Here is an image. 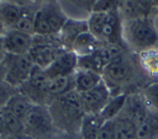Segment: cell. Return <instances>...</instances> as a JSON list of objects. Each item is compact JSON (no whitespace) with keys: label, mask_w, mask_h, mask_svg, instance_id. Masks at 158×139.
<instances>
[{"label":"cell","mask_w":158,"mask_h":139,"mask_svg":"<svg viewBox=\"0 0 158 139\" xmlns=\"http://www.w3.org/2000/svg\"><path fill=\"white\" fill-rule=\"evenodd\" d=\"M51 117L58 133L79 134L85 111L81 105L80 93L75 90L56 97L48 105Z\"/></svg>","instance_id":"1"},{"label":"cell","mask_w":158,"mask_h":139,"mask_svg":"<svg viewBox=\"0 0 158 139\" xmlns=\"http://www.w3.org/2000/svg\"><path fill=\"white\" fill-rule=\"evenodd\" d=\"M123 41L127 48L144 53L158 44V31L148 17L123 21Z\"/></svg>","instance_id":"2"},{"label":"cell","mask_w":158,"mask_h":139,"mask_svg":"<svg viewBox=\"0 0 158 139\" xmlns=\"http://www.w3.org/2000/svg\"><path fill=\"white\" fill-rule=\"evenodd\" d=\"M67 20L68 16L59 1L43 2L35 12V34L58 36Z\"/></svg>","instance_id":"3"},{"label":"cell","mask_w":158,"mask_h":139,"mask_svg":"<svg viewBox=\"0 0 158 139\" xmlns=\"http://www.w3.org/2000/svg\"><path fill=\"white\" fill-rule=\"evenodd\" d=\"M57 134L48 106L33 105L23 121V135L30 139H53Z\"/></svg>","instance_id":"4"},{"label":"cell","mask_w":158,"mask_h":139,"mask_svg":"<svg viewBox=\"0 0 158 139\" xmlns=\"http://www.w3.org/2000/svg\"><path fill=\"white\" fill-rule=\"evenodd\" d=\"M65 50L69 49L64 47L59 36L35 34L28 55L36 66L46 69Z\"/></svg>","instance_id":"5"},{"label":"cell","mask_w":158,"mask_h":139,"mask_svg":"<svg viewBox=\"0 0 158 139\" xmlns=\"http://www.w3.org/2000/svg\"><path fill=\"white\" fill-rule=\"evenodd\" d=\"M135 75V64H132L131 59L123 52L116 55L102 71V79L109 86L110 91H112L114 87L116 90H121L123 86L131 84Z\"/></svg>","instance_id":"6"},{"label":"cell","mask_w":158,"mask_h":139,"mask_svg":"<svg viewBox=\"0 0 158 139\" xmlns=\"http://www.w3.org/2000/svg\"><path fill=\"white\" fill-rule=\"evenodd\" d=\"M49 76L46 70L40 66H33L27 80L19 87V91L30 98L35 105L48 106L49 105Z\"/></svg>","instance_id":"7"},{"label":"cell","mask_w":158,"mask_h":139,"mask_svg":"<svg viewBox=\"0 0 158 139\" xmlns=\"http://www.w3.org/2000/svg\"><path fill=\"white\" fill-rule=\"evenodd\" d=\"M4 64L6 69L5 81L14 87H20L30 76L35 64L28 54L25 55H16L9 54L4 57Z\"/></svg>","instance_id":"8"},{"label":"cell","mask_w":158,"mask_h":139,"mask_svg":"<svg viewBox=\"0 0 158 139\" xmlns=\"http://www.w3.org/2000/svg\"><path fill=\"white\" fill-rule=\"evenodd\" d=\"M111 97V91L102 80L94 89L81 92L80 100L85 113H100Z\"/></svg>","instance_id":"9"},{"label":"cell","mask_w":158,"mask_h":139,"mask_svg":"<svg viewBox=\"0 0 158 139\" xmlns=\"http://www.w3.org/2000/svg\"><path fill=\"white\" fill-rule=\"evenodd\" d=\"M2 41H4V48L6 53L25 55V54H28L32 47L33 36L21 32L16 28H10L5 31L2 36Z\"/></svg>","instance_id":"10"},{"label":"cell","mask_w":158,"mask_h":139,"mask_svg":"<svg viewBox=\"0 0 158 139\" xmlns=\"http://www.w3.org/2000/svg\"><path fill=\"white\" fill-rule=\"evenodd\" d=\"M102 42L121 48L126 47L123 41V20L120 11L107 12L102 31Z\"/></svg>","instance_id":"11"},{"label":"cell","mask_w":158,"mask_h":139,"mask_svg":"<svg viewBox=\"0 0 158 139\" xmlns=\"http://www.w3.org/2000/svg\"><path fill=\"white\" fill-rule=\"evenodd\" d=\"M77 69H78V55L73 50H65L44 70L49 76V79H53L58 76L74 75Z\"/></svg>","instance_id":"12"},{"label":"cell","mask_w":158,"mask_h":139,"mask_svg":"<svg viewBox=\"0 0 158 139\" xmlns=\"http://www.w3.org/2000/svg\"><path fill=\"white\" fill-rule=\"evenodd\" d=\"M149 109L151 108H149L146 98L143 97L142 92H132V93L127 95V100H126L125 107L121 113H123L127 117H130L131 119H133L138 125L144 119V117L147 116Z\"/></svg>","instance_id":"13"},{"label":"cell","mask_w":158,"mask_h":139,"mask_svg":"<svg viewBox=\"0 0 158 139\" xmlns=\"http://www.w3.org/2000/svg\"><path fill=\"white\" fill-rule=\"evenodd\" d=\"M88 31V23L86 20L83 18H72L68 17V20L65 21L60 33L58 34L62 43L64 44V47L67 49H72V44L74 43L75 38L81 34L83 32Z\"/></svg>","instance_id":"14"},{"label":"cell","mask_w":158,"mask_h":139,"mask_svg":"<svg viewBox=\"0 0 158 139\" xmlns=\"http://www.w3.org/2000/svg\"><path fill=\"white\" fill-rule=\"evenodd\" d=\"M26 6H20L7 1H0V22L6 30L15 28L17 22L21 20Z\"/></svg>","instance_id":"15"},{"label":"cell","mask_w":158,"mask_h":139,"mask_svg":"<svg viewBox=\"0 0 158 139\" xmlns=\"http://www.w3.org/2000/svg\"><path fill=\"white\" fill-rule=\"evenodd\" d=\"M102 80V75L93 70L77 69V71L74 73V86L75 91H78L79 93L94 89Z\"/></svg>","instance_id":"16"},{"label":"cell","mask_w":158,"mask_h":139,"mask_svg":"<svg viewBox=\"0 0 158 139\" xmlns=\"http://www.w3.org/2000/svg\"><path fill=\"white\" fill-rule=\"evenodd\" d=\"M102 43L104 42L99 41L95 36H93L89 31H86L75 38L74 43L72 44L70 50H73L78 57L88 55V54H91L93 52H95L100 46H102Z\"/></svg>","instance_id":"17"},{"label":"cell","mask_w":158,"mask_h":139,"mask_svg":"<svg viewBox=\"0 0 158 139\" xmlns=\"http://www.w3.org/2000/svg\"><path fill=\"white\" fill-rule=\"evenodd\" d=\"M33 102L27 98L25 95H22L20 91H17L6 103L5 108L9 109L15 117H17L22 123L26 118V116L28 114V112L31 111V108L33 107Z\"/></svg>","instance_id":"18"},{"label":"cell","mask_w":158,"mask_h":139,"mask_svg":"<svg viewBox=\"0 0 158 139\" xmlns=\"http://www.w3.org/2000/svg\"><path fill=\"white\" fill-rule=\"evenodd\" d=\"M104 122L100 113H85L80 124L79 137L81 139H96Z\"/></svg>","instance_id":"19"},{"label":"cell","mask_w":158,"mask_h":139,"mask_svg":"<svg viewBox=\"0 0 158 139\" xmlns=\"http://www.w3.org/2000/svg\"><path fill=\"white\" fill-rule=\"evenodd\" d=\"M137 139H158V112L149 109L137 127Z\"/></svg>","instance_id":"20"},{"label":"cell","mask_w":158,"mask_h":139,"mask_svg":"<svg viewBox=\"0 0 158 139\" xmlns=\"http://www.w3.org/2000/svg\"><path fill=\"white\" fill-rule=\"evenodd\" d=\"M116 135L115 139H137V123L123 113L116 118Z\"/></svg>","instance_id":"21"},{"label":"cell","mask_w":158,"mask_h":139,"mask_svg":"<svg viewBox=\"0 0 158 139\" xmlns=\"http://www.w3.org/2000/svg\"><path fill=\"white\" fill-rule=\"evenodd\" d=\"M75 90L74 86V75L70 76H58L53 77L49 81V89H48V95H49V103L52 100H54L58 96H62L69 91Z\"/></svg>","instance_id":"22"},{"label":"cell","mask_w":158,"mask_h":139,"mask_svg":"<svg viewBox=\"0 0 158 139\" xmlns=\"http://www.w3.org/2000/svg\"><path fill=\"white\" fill-rule=\"evenodd\" d=\"M127 95L128 92H121L118 95L111 96L109 102L106 103V106L104 107V109L100 112V116L104 121H109V119H115L123 109L126 100H127Z\"/></svg>","instance_id":"23"},{"label":"cell","mask_w":158,"mask_h":139,"mask_svg":"<svg viewBox=\"0 0 158 139\" xmlns=\"http://www.w3.org/2000/svg\"><path fill=\"white\" fill-rule=\"evenodd\" d=\"M106 15H107V12L91 11L86 18L88 31L101 42H102V31H104V26H105V21H106Z\"/></svg>","instance_id":"24"},{"label":"cell","mask_w":158,"mask_h":139,"mask_svg":"<svg viewBox=\"0 0 158 139\" xmlns=\"http://www.w3.org/2000/svg\"><path fill=\"white\" fill-rule=\"evenodd\" d=\"M142 69L151 75H158V48L154 47L141 54Z\"/></svg>","instance_id":"25"},{"label":"cell","mask_w":158,"mask_h":139,"mask_svg":"<svg viewBox=\"0 0 158 139\" xmlns=\"http://www.w3.org/2000/svg\"><path fill=\"white\" fill-rule=\"evenodd\" d=\"M31 6H26L25 12H23L21 20L15 26V28L21 31V32H25V33H28L31 36H35V12H36V10L32 11Z\"/></svg>","instance_id":"26"},{"label":"cell","mask_w":158,"mask_h":139,"mask_svg":"<svg viewBox=\"0 0 158 139\" xmlns=\"http://www.w3.org/2000/svg\"><path fill=\"white\" fill-rule=\"evenodd\" d=\"M142 95L146 98L149 108L158 112V81H153L144 86Z\"/></svg>","instance_id":"27"},{"label":"cell","mask_w":158,"mask_h":139,"mask_svg":"<svg viewBox=\"0 0 158 139\" xmlns=\"http://www.w3.org/2000/svg\"><path fill=\"white\" fill-rule=\"evenodd\" d=\"M125 0H96L93 10L96 12H111V11H120Z\"/></svg>","instance_id":"28"},{"label":"cell","mask_w":158,"mask_h":139,"mask_svg":"<svg viewBox=\"0 0 158 139\" xmlns=\"http://www.w3.org/2000/svg\"><path fill=\"white\" fill-rule=\"evenodd\" d=\"M115 135H116V122L115 119H109L102 123L96 139H115Z\"/></svg>","instance_id":"29"},{"label":"cell","mask_w":158,"mask_h":139,"mask_svg":"<svg viewBox=\"0 0 158 139\" xmlns=\"http://www.w3.org/2000/svg\"><path fill=\"white\" fill-rule=\"evenodd\" d=\"M19 91L17 87L11 86L10 84H7L6 81L0 82V108L5 107L6 103L9 102V100Z\"/></svg>","instance_id":"30"},{"label":"cell","mask_w":158,"mask_h":139,"mask_svg":"<svg viewBox=\"0 0 158 139\" xmlns=\"http://www.w3.org/2000/svg\"><path fill=\"white\" fill-rule=\"evenodd\" d=\"M7 137H11V134H10V130H9V127H7L2 108H0V139L7 138Z\"/></svg>","instance_id":"31"},{"label":"cell","mask_w":158,"mask_h":139,"mask_svg":"<svg viewBox=\"0 0 158 139\" xmlns=\"http://www.w3.org/2000/svg\"><path fill=\"white\" fill-rule=\"evenodd\" d=\"M68 1H72L75 6H80L81 9L85 7V9L90 10V12H91L93 6H94V4H95L96 0H68Z\"/></svg>","instance_id":"32"},{"label":"cell","mask_w":158,"mask_h":139,"mask_svg":"<svg viewBox=\"0 0 158 139\" xmlns=\"http://www.w3.org/2000/svg\"><path fill=\"white\" fill-rule=\"evenodd\" d=\"M0 1H7V2L20 5V6H31L35 4V0H0Z\"/></svg>","instance_id":"33"},{"label":"cell","mask_w":158,"mask_h":139,"mask_svg":"<svg viewBox=\"0 0 158 139\" xmlns=\"http://www.w3.org/2000/svg\"><path fill=\"white\" fill-rule=\"evenodd\" d=\"M53 139H81V138L79 137V134H73V135H70V134L58 133Z\"/></svg>","instance_id":"34"},{"label":"cell","mask_w":158,"mask_h":139,"mask_svg":"<svg viewBox=\"0 0 158 139\" xmlns=\"http://www.w3.org/2000/svg\"><path fill=\"white\" fill-rule=\"evenodd\" d=\"M5 76H6L5 64H4V60H0V82L5 81Z\"/></svg>","instance_id":"35"},{"label":"cell","mask_w":158,"mask_h":139,"mask_svg":"<svg viewBox=\"0 0 158 139\" xmlns=\"http://www.w3.org/2000/svg\"><path fill=\"white\" fill-rule=\"evenodd\" d=\"M5 55H6V52L4 48V41H2V36H0V60H2Z\"/></svg>","instance_id":"36"},{"label":"cell","mask_w":158,"mask_h":139,"mask_svg":"<svg viewBox=\"0 0 158 139\" xmlns=\"http://www.w3.org/2000/svg\"><path fill=\"white\" fill-rule=\"evenodd\" d=\"M4 139H30V138H27L26 135H15V137H7Z\"/></svg>","instance_id":"37"},{"label":"cell","mask_w":158,"mask_h":139,"mask_svg":"<svg viewBox=\"0 0 158 139\" xmlns=\"http://www.w3.org/2000/svg\"><path fill=\"white\" fill-rule=\"evenodd\" d=\"M35 1H43V2H47V1H52V0H35Z\"/></svg>","instance_id":"38"}]
</instances>
